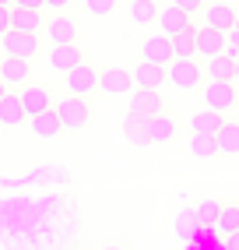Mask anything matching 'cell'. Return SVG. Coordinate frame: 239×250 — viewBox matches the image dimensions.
<instances>
[{
    "label": "cell",
    "instance_id": "obj_7",
    "mask_svg": "<svg viewBox=\"0 0 239 250\" xmlns=\"http://www.w3.org/2000/svg\"><path fill=\"white\" fill-rule=\"evenodd\" d=\"M144 130H148V145H165L179 134V120L169 109H159V113L144 116Z\"/></svg>",
    "mask_w": 239,
    "mask_h": 250
},
{
    "label": "cell",
    "instance_id": "obj_9",
    "mask_svg": "<svg viewBox=\"0 0 239 250\" xmlns=\"http://www.w3.org/2000/svg\"><path fill=\"white\" fill-rule=\"evenodd\" d=\"M81 60H88V57H84V49H81L78 42L49 46V57H46V63H49V71H57V74H67L71 67H78Z\"/></svg>",
    "mask_w": 239,
    "mask_h": 250
},
{
    "label": "cell",
    "instance_id": "obj_41",
    "mask_svg": "<svg viewBox=\"0 0 239 250\" xmlns=\"http://www.w3.org/2000/svg\"><path fill=\"white\" fill-rule=\"evenodd\" d=\"M0 4H14V0H0Z\"/></svg>",
    "mask_w": 239,
    "mask_h": 250
},
{
    "label": "cell",
    "instance_id": "obj_28",
    "mask_svg": "<svg viewBox=\"0 0 239 250\" xmlns=\"http://www.w3.org/2000/svg\"><path fill=\"white\" fill-rule=\"evenodd\" d=\"M190 155H197V159H215V155H218V138H215V134H190Z\"/></svg>",
    "mask_w": 239,
    "mask_h": 250
},
{
    "label": "cell",
    "instance_id": "obj_19",
    "mask_svg": "<svg viewBox=\"0 0 239 250\" xmlns=\"http://www.w3.org/2000/svg\"><path fill=\"white\" fill-rule=\"evenodd\" d=\"M134 85L138 88H162L165 85V67L162 63H151V60H141L134 67Z\"/></svg>",
    "mask_w": 239,
    "mask_h": 250
},
{
    "label": "cell",
    "instance_id": "obj_37",
    "mask_svg": "<svg viewBox=\"0 0 239 250\" xmlns=\"http://www.w3.org/2000/svg\"><path fill=\"white\" fill-rule=\"evenodd\" d=\"M229 42H232V46H239V32H229Z\"/></svg>",
    "mask_w": 239,
    "mask_h": 250
},
{
    "label": "cell",
    "instance_id": "obj_14",
    "mask_svg": "<svg viewBox=\"0 0 239 250\" xmlns=\"http://www.w3.org/2000/svg\"><path fill=\"white\" fill-rule=\"evenodd\" d=\"M28 130H32L36 138H42V141H53V138L63 134V124H60L57 109L49 106V109H42V113H36V116H28Z\"/></svg>",
    "mask_w": 239,
    "mask_h": 250
},
{
    "label": "cell",
    "instance_id": "obj_6",
    "mask_svg": "<svg viewBox=\"0 0 239 250\" xmlns=\"http://www.w3.org/2000/svg\"><path fill=\"white\" fill-rule=\"evenodd\" d=\"M200 92H204V103H208L211 109H218V113H232L236 103H239V85L236 81H211L208 78V85H204Z\"/></svg>",
    "mask_w": 239,
    "mask_h": 250
},
{
    "label": "cell",
    "instance_id": "obj_32",
    "mask_svg": "<svg viewBox=\"0 0 239 250\" xmlns=\"http://www.w3.org/2000/svg\"><path fill=\"white\" fill-rule=\"evenodd\" d=\"M11 32V4H0V36Z\"/></svg>",
    "mask_w": 239,
    "mask_h": 250
},
{
    "label": "cell",
    "instance_id": "obj_4",
    "mask_svg": "<svg viewBox=\"0 0 239 250\" xmlns=\"http://www.w3.org/2000/svg\"><path fill=\"white\" fill-rule=\"evenodd\" d=\"M42 36L49 46H63V42H78V21L71 11H53L42 21Z\"/></svg>",
    "mask_w": 239,
    "mask_h": 250
},
{
    "label": "cell",
    "instance_id": "obj_5",
    "mask_svg": "<svg viewBox=\"0 0 239 250\" xmlns=\"http://www.w3.org/2000/svg\"><path fill=\"white\" fill-rule=\"evenodd\" d=\"M63 88L71 92V95L88 99L92 92H99V67H95V63H88V60H81L78 67H71V71H67Z\"/></svg>",
    "mask_w": 239,
    "mask_h": 250
},
{
    "label": "cell",
    "instance_id": "obj_22",
    "mask_svg": "<svg viewBox=\"0 0 239 250\" xmlns=\"http://www.w3.org/2000/svg\"><path fill=\"white\" fill-rule=\"evenodd\" d=\"M127 14H130L134 25L148 28V25L159 21V4H155V0H130V4H127Z\"/></svg>",
    "mask_w": 239,
    "mask_h": 250
},
{
    "label": "cell",
    "instance_id": "obj_35",
    "mask_svg": "<svg viewBox=\"0 0 239 250\" xmlns=\"http://www.w3.org/2000/svg\"><path fill=\"white\" fill-rule=\"evenodd\" d=\"M221 247H229V250H239V229H236V232H229V236L221 240Z\"/></svg>",
    "mask_w": 239,
    "mask_h": 250
},
{
    "label": "cell",
    "instance_id": "obj_31",
    "mask_svg": "<svg viewBox=\"0 0 239 250\" xmlns=\"http://www.w3.org/2000/svg\"><path fill=\"white\" fill-rule=\"evenodd\" d=\"M116 4H120V0H84V11L95 14V18H106V14L116 11Z\"/></svg>",
    "mask_w": 239,
    "mask_h": 250
},
{
    "label": "cell",
    "instance_id": "obj_33",
    "mask_svg": "<svg viewBox=\"0 0 239 250\" xmlns=\"http://www.w3.org/2000/svg\"><path fill=\"white\" fill-rule=\"evenodd\" d=\"M173 4H179V7H183V11L190 14V18H194V14H197V11L204 7V0H173Z\"/></svg>",
    "mask_w": 239,
    "mask_h": 250
},
{
    "label": "cell",
    "instance_id": "obj_12",
    "mask_svg": "<svg viewBox=\"0 0 239 250\" xmlns=\"http://www.w3.org/2000/svg\"><path fill=\"white\" fill-rule=\"evenodd\" d=\"M134 88V74L127 67H106V71H99V92H106V95H127Z\"/></svg>",
    "mask_w": 239,
    "mask_h": 250
},
{
    "label": "cell",
    "instance_id": "obj_24",
    "mask_svg": "<svg viewBox=\"0 0 239 250\" xmlns=\"http://www.w3.org/2000/svg\"><path fill=\"white\" fill-rule=\"evenodd\" d=\"M215 138H218V152L221 155H239V120H225Z\"/></svg>",
    "mask_w": 239,
    "mask_h": 250
},
{
    "label": "cell",
    "instance_id": "obj_10",
    "mask_svg": "<svg viewBox=\"0 0 239 250\" xmlns=\"http://www.w3.org/2000/svg\"><path fill=\"white\" fill-rule=\"evenodd\" d=\"M0 81L7 88H21L32 81V60H21V57H4L0 60Z\"/></svg>",
    "mask_w": 239,
    "mask_h": 250
},
{
    "label": "cell",
    "instance_id": "obj_3",
    "mask_svg": "<svg viewBox=\"0 0 239 250\" xmlns=\"http://www.w3.org/2000/svg\"><path fill=\"white\" fill-rule=\"evenodd\" d=\"M39 49H42V36H39V32H18V28H11L7 36H0V53H4V57L32 60V57H39Z\"/></svg>",
    "mask_w": 239,
    "mask_h": 250
},
{
    "label": "cell",
    "instance_id": "obj_27",
    "mask_svg": "<svg viewBox=\"0 0 239 250\" xmlns=\"http://www.w3.org/2000/svg\"><path fill=\"white\" fill-rule=\"evenodd\" d=\"M218 232L221 236H229V232H236L239 229V201H225L221 205V211H218Z\"/></svg>",
    "mask_w": 239,
    "mask_h": 250
},
{
    "label": "cell",
    "instance_id": "obj_39",
    "mask_svg": "<svg viewBox=\"0 0 239 250\" xmlns=\"http://www.w3.org/2000/svg\"><path fill=\"white\" fill-rule=\"evenodd\" d=\"M4 92H7V85H4V81H0V95H4Z\"/></svg>",
    "mask_w": 239,
    "mask_h": 250
},
{
    "label": "cell",
    "instance_id": "obj_13",
    "mask_svg": "<svg viewBox=\"0 0 239 250\" xmlns=\"http://www.w3.org/2000/svg\"><path fill=\"white\" fill-rule=\"evenodd\" d=\"M200 14H204V25H211L218 32H232V25L239 18V11L232 4H225V0H218V4H204Z\"/></svg>",
    "mask_w": 239,
    "mask_h": 250
},
{
    "label": "cell",
    "instance_id": "obj_17",
    "mask_svg": "<svg viewBox=\"0 0 239 250\" xmlns=\"http://www.w3.org/2000/svg\"><path fill=\"white\" fill-rule=\"evenodd\" d=\"M42 11L39 7H21V4H11V28L18 32H42Z\"/></svg>",
    "mask_w": 239,
    "mask_h": 250
},
{
    "label": "cell",
    "instance_id": "obj_11",
    "mask_svg": "<svg viewBox=\"0 0 239 250\" xmlns=\"http://www.w3.org/2000/svg\"><path fill=\"white\" fill-rule=\"evenodd\" d=\"M18 95H21V106H25L28 116H36V113H42V109L53 106V92H49V85H39V81H28V85H21Z\"/></svg>",
    "mask_w": 239,
    "mask_h": 250
},
{
    "label": "cell",
    "instance_id": "obj_18",
    "mask_svg": "<svg viewBox=\"0 0 239 250\" xmlns=\"http://www.w3.org/2000/svg\"><path fill=\"white\" fill-rule=\"evenodd\" d=\"M225 49V32H218V28H211V25H200L197 28V57H215V53H221Z\"/></svg>",
    "mask_w": 239,
    "mask_h": 250
},
{
    "label": "cell",
    "instance_id": "obj_16",
    "mask_svg": "<svg viewBox=\"0 0 239 250\" xmlns=\"http://www.w3.org/2000/svg\"><path fill=\"white\" fill-rule=\"evenodd\" d=\"M159 109H165L162 92H159V88H138V92L130 95V109H127V113H134V116H151V113H159Z\"/></svg>",
    "mask_w": 239,
    "mask_h": 250
},
{
    "label": "cell",
    "instance_id": "obj_15",
    "mask_svg": "<svg viewBox=\"0 0 239 250\" xmlns=\"http://www.w3.org/2000/svg\"><path fill=\"white\" fill-rule=\"evenodd\" d=\"M25 120H28V113L21 106V95L7 88L0 95V127H21Z\"/></svg>",
    "mask_w": 239,
    "mask_h": 250
},
{
    "label": "cell",
    "instance_id": "obj_29",
    "mask_svg": "<svg viewBox=\"0 0 239 250\" xmlns=\"http://www.w3.org/2000/svg\"><path fill=\"white\" fill-rule=\"evenodd\" d=\"M123 138H127V141H134V145H148L144 116H134V113H127V120H123Z\"/></svg>",
    "mask_w": 239,
    "mask_h": 250
},
{
    "label": "cell",
    "instance_id": "obj_8",
    "mask_svg": "<svg viewBox=\"0 0 239 250\" xmlns=\"http://www.w3.org/2000/svg\"><path fill=\"white\" fill-rule=\"evenodd\" d=\"M141 57L151 60V63H165L176 60V49H173V36H165V32H151V36H144V46H141Z\"/></svg>",
    "mask_w": 239,
    "mask_h": 250
},
{
    "label": "cell",
    "instance_id": "obj_2",
    "mask_svg": "<svg viewBox=\"0 0 239 250\" xmlns=\"http://www.w3.org/2000/svg\"><path fill=\"white\" fill-rule=\"evenodd\" d=\"M165 85H173L179 92H194L204 85V67L194 57H176L165 63Z\"/></svg>",
    "mask_w": 239,
    "mask_h": 250
},
{
    "label": "cell",
    "instance_id": "obj_42",
    "mask_svg": "<svg viewBox=\"0 0 239 250\" xmlns=\"http://www.w3.org/2000/svg\"><path fill=\"white\" fill-rule=\"evenodd\" d=\"M236 116H239V103H236Z\"/></svg>",
    "mask_w": 239,
    "mask_h": 250
},
{
    "label": "cell",
    "instance_id": "obj_1",
    "mask_svg": "<svg viewBox=\"0 0 239 250\" xmlns=\"http://www.w3.org/2000/svg\"><path fill=\"white\" fill-rule=\"evenodd\" d=\"M53 109H57V116H60V124H63V130H84L92 124V106H88V99H81V95H60V99H53Z\"/></svg>",
    "mask_w": 239,
    "mask_h": 250
},
{
    "label": "cell",
    "instance_id": "obj_40",
    "mask_svg": "<svg viewBox=\"0 0 239 250\" xmlns=\"http://www.w3.org/2000/svg\"><path fill=\"white\" fill-rule=\"evenodd\" d=\"M232 32H239V18H236V25H232Z\"/></svg>",
    "mask_w": 239,
    "mask_h": 250
},
{
    "label": "cell",
    "instance_id": "obj_23",
    "mask_svg": "<svg viewBox=\"0 0 239 250\" xmlns=\"http://www.w3.org/2000/svg\"><path fill=\"white\" fill-rule=\"evenodd\" d=\"M204 74H208L211 81H232L236 60L229 53H215V57H208V63H204Z\"/></svg>",
    "mask_w": 239,
    "mask_h": 250
},
{
    "label": "cell",
    "instance_id": "obj_38",
    "mask_svg": "<svg viewBox=\"0 0 239 250\" xmlns=\"http://www.w3.org/2000/svg\"><path fill=\"white\" fill-rule=\"evenodd\" d=\"M232 81H236V85H239V60H236V74H232Z\"/></svg>",
    "mask_w": 239,
    "mask_h": 250
},
{
    "label": "cell",
    "instance_id": "obj_20",
    "mask_svg": "<svg viewBox=\"0 0 239 250\" xmlns=\"http://www.w3.org/2000/svg\"><path fill=\"white\" fill-rule=\"evenodd\" d=\"M186 25H194V21H190V14H186L179 4H165L159 11V28L165 32V36H176V32L186 28Z\"/></svg>",
    "mask_w": 239,
    "mask_h": 250
},
{
    "label": "cell",
    "instance_id": "obj_21",
    "mask_svg": "<svg viewBox=\"0 0 239 250\" xmlns=\"http://www.w3.org/2000/svg\"><path fill=\"white\" fill-rule=\"evenodd\" d=\"M225 124V113H218V109H200L190 116V134H218V127Z\"/></svg>",
    "mask_w": 239,
    "mask_h": 250
},
{
    "label": "cell",
    "instance_id": "obj_36",
    "mask_svg": "<svg viewBox=\"0 0 239 250\" xmlns=\"http://www.w3.org/2000/svg\"><path fill=\"white\" fill-rule=\"evenodd\" d=\"M14 4H21V7H39V11H42L46 0H14Z\"/></svg>",
    "mask_w": 239,
    "mask_h": 250
},
{
    "label": "cell",
    "instance_id": "obj_25",
    "mask_svg": "<svg viewBox=\"0 0 239 250\" xmlns=\"http://www.w3.org/2000/svg\"><path fill=\"white\" fill-rule=\"evenodd\" d=\"M173 49L176 57H197V25H186L173 36Z\"/></svg>",
    "mask_w": 239,
    "mask_h": 250
},
{
    "label": "cell",
    "instance_id": "obj_30",
    "mask_svg": "<svg viewBox=\"0 0 239 250\" xmlns=\"http://www.w3.org/2000/svg\"><path fill=\"white\" fill-rule=\"evenodd\" d=\"M197 219L204 222V226H215L218 222V211H221V201H215V197H204V201H197Z\"/></svg>",
    "mask_w": 239,
    "mask_h": 250
},
{
    "label": "cell",
    "instance_id": "obj_34",
    "mask_svg": "<svg viewBox=\"0 0 239 250\" xmlns=\"http://www.w3.org/2000/svg\"><path fill=\"white\" fill-rule=\"evenodd\" d=\"M46 7H49V11H71L74 0H46Z\"/></svg>",
    "mask_w": 239,
    "mask_h": 250
},
{
    "label": "cell",
    "instance_id": "obj_26",
    "mask_svg": "<svg viewBox=\"0 0 239 250\" xmlns=\"http://www.w3.org/2000/svg\"><path fill=\"white\" fill-rule=\"evenodd\" d=\"M197 229H200V219H197V211L183 208V211H179V219H176V240H179V243H190Z\"/></svg>",
    "mask_w": 239,
    "mask_h": 250
}]
</instances>
